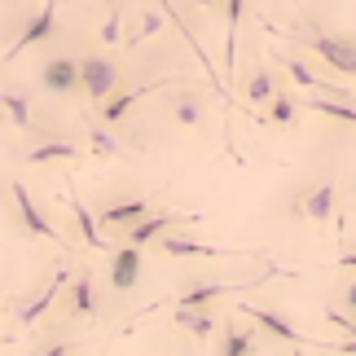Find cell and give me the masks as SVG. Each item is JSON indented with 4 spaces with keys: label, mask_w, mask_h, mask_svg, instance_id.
<instances>
[{
    "label": "cell",
    "mask_w": 356,
    "mask_h": 356,
    "mask_svg": "<svg viewBox=\"0 0 356 356\" xmlns=\"http://www.w3.org/2000/svg\"><path fill=\"white\" fill-rule=\"evenodd\" d=\"M299 44L312 49L325 66H334L339 75H356V40H348V35H330V31H317V26H312L308 35H299Z\"/></svg>",
    "instance_id": "cell-1"
},
{
    "label": "cell",
    "mask_w": 356,
    "mask_h": 356,
    "mask_svg": "<svg viewBox=\"0 0 356 356\" xmlns=\"http://www.w3.org/2000/svg\"><path fill=\"white\" fill-rule=\"evenodd\" d=\"M119 88V66L111 58H79V92H84L88 102H106L115 97Z\"/></svg>",
    "instance_id": "cell-2"
},
{
    "label": "cell",
    "mask_w": 356,
    "mask_h": 356,
    "mask_svg": "<svg viewBox=\"0 0 356 356\" xmlns=\"http://www.w3.org/2000/svg\"><path fill=\"white\" fill-rule=\"evenodd\" d=\"M53 31H58V5H53V0H44V5H40L31 18H26V26H22V35L13 40V44L5 49V58H0V66H9L13 58H18V53H26L31 44H40V40H49Z\"/></svg>",
    "instance_id": "cell-3"
},
{
    "label": "cell",
    "mask_w": 356,
    "mask_h": 356,
    "mask_svg": "<svg viewBox=\"0 0 356 356\" xmlns=\"http://www.w3.org/2000/svg\"><path fill=\"white\" fill-rule=\"evenodd\" d=\"M159 251L172 255V259H225V255L255 259L259 255V251H225V246H211V242H198V238H181V234H163L159 238Z\"/></svg>",
    "instance_id": "cell-4"
},
{
    "label": "cell",
    "mask_w": 356,
    "mask_h": 356,
    "mask_svg": "<svg viewBox=\"0 0 356 356\" xmlns=\"http://www.w3.org/2000/svg\"><path fill=\"white\" fill-rule=\"evenodd\" d=\"M9 194H13V207H18V220H22V229L26 234H35V238H44V242H58L62 234L49 225V216L35 207V198H31V189H26L22 181H13L9 185Z\"/></svg>",
    "instance_id": "cell-5"
},
{
    "label": "cell",
    "mask_w": 356,
    "mask_h": 356,
    "mask_svg": "<svg viewBox=\"0 0 356 356\" xmlns=\"http://www.w3.org/2000/svg\"><path fill=\"white\" fill-rule=\"evenodd\" d=\"M40 88L53 92V97H71L79 92V62L75 58H49L40 66Z\"/></svg>",
    "instance_id": "cell-6"
},
{
    "label": "cell",
    "mask_w": 356,
    "mask_h": 356,
    "mask_svg": "<svg viewBox=\"0 0 356 356\" xmlns=\"http://www.w3.org/2000/svg\"><path fill=\"white\" fill-rule=\"evenodd\" d=\"M299 216L312 225H325V220H339V189L330 181H321V185H312L304 198H299Z\"/></svg>",
    "instance_id": "cell-7"
},
{
    "label": "cell",
    "mask_w": 356,
    "mask_h": 356,
    "mask_svg": "<svg viewBox=\"0 0 356 356\" xmlns=\"http://www.w3.org/2000/svg\"><path fill=\"white\" fill-rule=\"evenodd\" d=\"M141 264H145V255H141V246L128 242V246H119L115 259H111V286L119 295H128L136 282H141Z\"/></svg>",
    "instance_id": "cell-8"
},
{
    "label": "cell",
    "mask_w": 356,
    "mask_h": 356,
    "mask_svg": "<svg viewBox=\"0 0 356 356\" xmlns=\"http://www.w3.org/2000/svg\"><path fill=\"white\" fill-rule=\"evenodd\" d=\"M198 216H141L136 225H128V234H123V242H136V246H145V242H159L168 229H176V225H194Z\"/></svg>",
    "instance_id": "cell-9"
},
{
    "label": "cell",
    "mask_w": 356,
    "mask_h": 356,
    "mask_svg": "<svg viewBox=\"0 0 356 356\" xmlns=\"http://www.w3.org/2000/svg\"><path fill=\"white\" fill-rule=\"evenodd\" d=\"M62 286H66V268H53V277H49V286H44V291H40L35 299H26V304H18V308H13V317H18L22 325H35V321L44 317V312H49L53 304H58Z\"/></svg>",
    "instance_id": "cell-10"
},
{
    "label": "cell",
    "mask_w": 356,
    "mask_h": 356,
    "mask_svg": "<svg viewBox=\"0 0 356 356\" xmlns=\"http://www.w3.org/2000/svg\"><path fill=\"white\" fill-rule=\"evenodd\" d=\"M286 75H291V84L295 88H308V92H325V97H343V102H356V92H348L343 84H330V79H321V75H312L308 71V62H299V58H286Z\"/></svg>",
    "instance_id": "cell-11"
},
{
    "label": "cell",
    "mask_w": 356,
    "mask_h": 356,
    "mask_svg": "<svg viewBox=\"0 0 356 356\" xmlns=\"http://www.w3.org/2000/svg\"><path fill=\"white\" fill-rule=\"evenodd\" d=\"M238 312H246L251 321H259V325H264V330H268L273 339H282V343H308V339L299 334L295 325L282 317V312H273V308H259V304H246V299H242V304H238Z\"/></svg>",
    "instance_id": "cell-12"
},
{
    "label": "cell",
    "mask_w": 356,
    "mask_h": 356,
    "mask_svg": "<svg viewBox=\"0 0 356 356\" xmlns=\"http://www.w3.org/2000/svg\"><path fill=\"white\" fill-rule=\"evenodd\" d=\"M159 88H168V79H154V84H141V88H132V92L106 97V102H102V123H119V119H128V115L136 111V102H145L149 92H159Z\"/></svg>",
    "instance_id": "cell-13"
},
{
    "label": "cell",
    "mask_w": 356,
    "mask_h": 356,
    "mask_svg": "<svg viewBox=\"0 0 356 356\" xmlns=\"http://www.w3.org/2000/svg\"><path fill=\"white\" fill-rule=\"evenodd\" d=\"M172 321L181 325L185 334L202 339V343H207V339L216 334V325H220V317L211 312V304H202V308H176V312H172Z\"/></svg>",
    "instance_id": "cell-14"
},
{
    "label": "cell",
    "mask_w": 356,
    "mask_h": 356,
    "mask_svg": "<svg viewBox=\"0 0 356 356\" xmlns=\"http://www.w3.org/2000/svg\"><path fill=\"white\" fill-rule=\"evenodd\" d=\"M246 0H225V79H234L238 66V26H242Z\"/></svg>",
    "instance_id": "cell-15"
},
{
    "label": "cell",
    "mask_w": 356,
    "mask_h": 356,
    "mask_svg": "<svg viewBox=\"0 0 356 356\" xmlns=\"http://www.w3.org/2000/svg\"><path fill=\"white\" fill-rule=\"evenodd\" d=\"M0 115H5L18 132H31V136H44L35 128V115H31V97H22V92H0Z\"/></svg>",
    "instance_id": "cell-16"
},
{
    "label": "cell",
    "mask_w": 356,
    "mask_h": 356,
    "mask_svg": "<svg viewBox=\"0 0 356 356\" xmlns=\"http://www.w3.org/2000/svg\"><path fill=\"white\" fill-rule=\"evenodd\" d=\"M168 119L176 123V128H198V123L207 119V102L194 97V92H181V97L168 102Z\"/></svg>",
    "instance_id": "cell-17"
},
{
    "label": "cell",
    "mask_w": 356,
    "mask_h": 356,
    "mask_svg": "<svg viewBox=\"0 0 356 356\" xmlns=\"http://www.w3.org/2000/svg\"><path fill=\"white\" fill-rule=\"evenodd\" d=\"M141 216H149V198H123V202H115V207H102V225L128 229V225L141 220Z\"/></svg>",
    "instance_id": "cell-18"
},
{
    "label": "cell",
    "mask_w": 356,
    "mask_h": 356,
    "mask_svg": "<svg viewBox=\"0 0 356 356\" xmlns=\"http://www.w3.org/2000/svg\"><path fill=\"white\" fill-rule=\"evenodd\" d=\"M66 198H71V211H75V225H79V238H84V246H92L97 251L102 246V234H97V220H92V211L79 202V194H75V185L66 181Z\"/></svg>",
    "instance_id": "cell-19"
},
{
    "label": "cell",
    "mask_w": 356,
    "mask_h": 356,
    "mask_svg": "<svg viewBox=\"0 0 356 356\" xmlns=\"http://www.w3.org/2000/svg\"><path fill=\"white\" fill-rule=\"evenodd\" d=\"M75 154H79V145H71V141H40L35 149H26V163L44 168V163H71Z\"/></svg>",
    "instance_id": "cell-20"
},
{
    "label": "cell",
    "mask_w": 356,
    "mask_h": 356,
    "mask_svg": "<svg viewBox=\"0 0 356 356\" xmlns=\"http://www.w3.org/2000/svg\"><path fill=\"white\" fill-rule=\"evenodd\" d=\"M238 286H229V282H207V286H194V291H185L181 299H176V308H202V304H216V299H225V295H234Z\"/></svg>",
    "instance_id": "cell-21"
},
{
    "label": "cell",
    "mask_w": 356,
    "mask_h": 356,
    "mask_svg": "<svg viewBox=\"0 0 356 356\" xmlns=\"http://www.w3.org/2000/svg\"><path fill=\"white\" fill-rule=\"evenodd\" d=\"M71 312H75V317H92V312H97V291H92L88 273L71 277Z\"/></svg>",
    "instance_id": "cell-22"
},
{
    "label": "cell",
    "mask_w": 356,
    "mask_h": 356,
    "mask_svg": "<svg viewBox=\"0 0 356 356\" xmlns=\"http://www.w3.org/2000/svg\"><path fill=\"white\" fill-rule=\"evenodd\" d=\"M163 18H168L163 9H141V13H136V22H132L128 44H145V40H154L163 31Z\"/></svg>",
    "instance_id": "cell-23"
},
{
    "label": "cell",
    "mask_w": 356,
    "mask_h": 356,
    "mask_svg": "<svg viewBox=\"0 0 356 356\" xmlns=\"http://www.w3.org/2000/svg\"><path fill=\"white\" fill-rule=\"evenodd\" d=\"M308 111H317L325 119H339V123H348V128H356V102H343V97H330V102H304Z\"/></svg>",
    "instance_id": "cell-24"
},
{
    "label": "cell",
    "mask_w": 356,
    "mask_h": 356,
    "mask_svg": "<svg viewBox=\"0 0 356 356\" xmlns=\"http://www.w3.org/2000/svg\"><path fill=\"white\" fill-rule=\"evenodd\" d=\"M264 111H268V119L277 123V128H291V123L299 119V102L291 97V92H273V102L264 106Z\"/></svg>",
    "instance_id": "cell-25"
},
{
    "label": "cell",
    "mask_w": 356,
    "mask_h": 356,
    "mask_svg": "<svg viewBox=\"0 0 356 356\" xmlns=\"http://www.w3.org/2000/svg\"><path fill=\"white\" fill-rule=\"evenodd\" d=\"M216 352H225V356H246V352H255V339L246 334V330H238L234 321H225V334H220V348Z\"/></svg>",
    "instance_id": "cell-26"
},
{
    "label": "cell",
    "mask_w": 356,
    "mask_h": 356,
    "mask_svg": "<svg viewBox=\"0 0 356 356\" xmlns=\"http://www.w3.org/2000/svg\"><path fill=\"white\" fill-rule=\"evenodd\" d=\"M273 92H277V88H273V71L259 66V71L251 75V84H246V102H251V106H268Z\"/></svg>",
    "instance_id": "cell-27"
},
{
    "label": "cell",
    "mask_w": 356,
    "mask_h": 356,
    "mask_svg": "<svg viewBox=\"0 0 356 356\" xmlns=\"http://www.w3.org/2000/svg\"><path fill=\"white\" fill-rule=\"evenodd\" d=\"M88 145H92V154H102V159H123V141H115V136L102 132V128H92Z\"/></svg>",
    "instance_id": "cell-28"
},
{
    "label": "cell",
    "mask_w": 356,
    "mask_h": 356,
    "mask_svg": "<svg viewBox=\"0 0 356 356\" xmlns=\"http://www.w3.org/2000/svg\"><path fill=\"white\" fill-rule=\"evenodd\" d=\"M102 44H119V40H123V9L115 5L111 13H106V22H102Z\"/></svg>",
    "instance_id": "cell-29"
},
{
    "label": "cell",
    "mask_w": 356,
    "mask_h": 356,
    "mask_svg": "<svg viewBox=\"0 0 356 356\" xmlns=\"http://www.w3.org/2000/svg\"><path fill=\"white\" fill-rule=\"evenodd\" d=\"M348 308L356 312V282L348 286ZM325 317H330L334 325H343V330H348V334H356V321H352V317H343V312H339V308H325Z\"/></svg>",
    "instance_id": "cell-30"
},
{
    "label": "cell",
    "mask_w": 356,
    "mask_h": 356,
    "mask_svg": "<svg viewBox=\"0 0 356 356\" xmlns=\"http://www.w3.org/2000/svg\"><path fill=\"white\" fill-rule=\"evenodd\" d=\"M334 264H339V268H356V251H343V255L334 259Z\"/></svg>",
    "instance_id": "cell-31"
},
{
    "label": "cell",
    "mask_w": 356,
    "mask_h": 356,
    "mask_svg": "<svg viewBox=\"0 0 356 356\" xmlns=\"http://www.w3.org/2000/svg\"><path fill=\"white\" fill-rule=\"evenodd\" d=\"M40 352H49V356H62V352H71V343H49V348H40Z\"/></svg>",
    "instance_id": "cell-32"
},
{
    "label": "cell",
    "mask_w": 356,
    "mask_h": 356,
    "mask_svg": "<svg viewBox=\"0 0 356 356\" xmlns=\"http://www.w3.org/2000/svg\"><path fill=\"white\" fill-rule=\"evenodd\" d=\"M194 5H198V9H211V5H216V0H194Z\"/></svg>",
    "instance_id": "cell-33"
}]
</instances>
